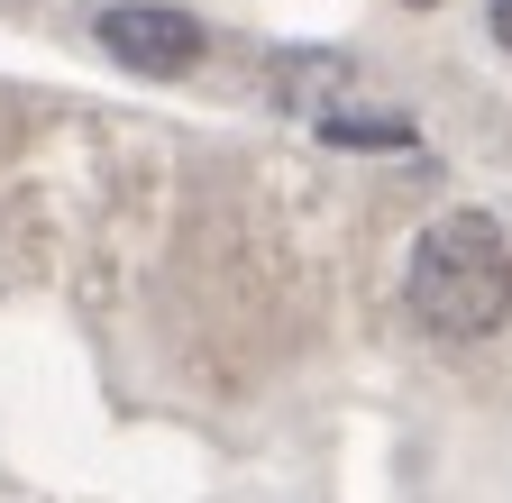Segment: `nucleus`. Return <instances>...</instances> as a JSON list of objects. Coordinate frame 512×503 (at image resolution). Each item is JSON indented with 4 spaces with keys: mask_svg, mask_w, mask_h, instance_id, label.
I'll return each mask as SVG.
<instances>
[{
    "mask_svg": "<svg viewBox=\"0 0 512 503\" xmlns=\"http://www.w3.org/2000/svg\"><path fill=\"white\" fill-rule=\"evenodd\" d=\"M494 37H503V46H512V0H494Z\"/></svg>",
    "mask_w": 512,
    "mask_h": 503,
    "instance_id": "3",
    "label": "nucleus"
},
{
    "mask_svg": "<svg viewBox=\"0 0 512 503\" xmlns=\"http://www.w3.org/2000/svg\"><path fill=\"white\" fill-rule=\"evenodd\" d=\"M92 37H101V55H119L128 74H156V83L192 74V65H202V46H211L202 19L174 10V0H119V10L92 19Z\"/></svg>",
    "mask_w": 512,
    "mask_h": 503,
    "instance_id": "2",
    "label": "nucleus"
},
{
    "mask_svg": "<svg viewBox=\"0 0 512 503\" xmlns=\"http://www.w3.org/2000/svg\"><path fill=\"white\" fill-rule=\"evenodd\" d=\"M403 302L412 321L439 339H485L503 330L512 311V238L494 211H448L412 238V266H403Z\"/></svg>",
    "mask_w": 512,
    "mask_h": 503,
    "instance_id": "1",
    "label": "nucleus"
}]
</instances>
